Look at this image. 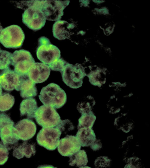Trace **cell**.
<instances>
[{
    "label": "cell",
    "mask_w": 150,
    "mask_h": 168,
    "mask_svg": "<svg viewBox=\"0 0 150 168\" xmlns=\"http://www.w3.org/2000/svg\"><path fill=\"white\" fill-rule=\"evenodd\" d=\"M28 2L22 15V22L29 29L36 31L44 26L46 20L41 10V1Z\"/></svg>",
    "instance_id": "6da1fadb"
},
{
    "label": "cell",
    "mask_w": 150,
    "mask_h": 168,
    "mask_svg": "<svg viewBox=\"0 0 150 168\" xmlns=\"http://www.w3.org/2000/svg\"><path fill=\"white\" fill-rule=\"evenodd\" d=\"M38 97L44 105L56 109L62 107L67 100V95L64 90L54 83H50L42 88Z\"/></svg>",
    "instance_id": "7a4b0ae2"
},
{
    "label": "cell",
    "mask_w": 150,
    "mask_h": 168,
    "mask_svg": "<svg viewBox=\"0 0 150 168\" xmlns=\"http://www.w3.org/2000/svg\"><path fill=\"white\" fill-rule=\"evenodd\" d=\"M14 125L8 115L4 113L0 114V146L8 150L15 148L20 139Z\"/></svg>",
    "instance_id": "3957f363"
},
{
    "label": "cell",
    "mask_w": 150,
    "mask_h": 168,
    "mask_svg": "<svg viewBox=\"0 0 150 168\" xmlns=\"http://www.w3.org/2000/svg\"><path fill=\"white\" fill-rule=\"evenodd\" d=\"M25 38L21 28L12 25L3 29L0 34V42L6 48H18L22 46Z\"/></svg>",
    "instance_id": "277c9868"
},
{
    "label": "cell",
    "mask_w": 150,
    "mask_h": 168,
    "mask_svg": "<svg viewBox=\"0 0 150 168\" xmlns=\"http://www.w3.org/2000/svg\"><path fill=\"white\" fill-rule=\"evenodd\" d=\"M61 74L64 82L73 89L81 87L83 78L86 75L84 67L81 64L73 65L68 62Z\"/></svg>",
    "instance_id": "5b68a950"
},
{
    "label": "cell",
    "mask_w": 150,
    "mask_h": 168,
    "mask_svg": "<svg viewBox=\"0 0 150 168\" xmlns=\"http://www.w3.org/2000/svg\"><path fill=\"white\" fill-rule=\"evenodd\" d=\"M36 54L38 59L47 65L60 58L61 52L56 46L51 44L49 39L45 36L40 38Z\"/></svg>",
    "instance_id": "8992f818"
},
{
    "label": "cell",
    "mask_w": 150,
    "mask_h": 168,
    "mask_svg": "<svg viewBox=\"0 0 150 168\" xmlns=\"http://www.w3.org/2000/svg\"><path fill=\"white\" fill-rule=\"evenodd\" d=\"M35 118L37 124L42 127H55L61 120L54 108L44 105L38 108Z\"/></svg>",
    "instance_id": "52a82bcc"
},
{
    "label": "cell",
    "mask_w": 150,
    "mask_h": 168,
    "mask_svg": "<svg viewBox=\"0 0 150 168\" xmlns=\"http://www.w3.org/2000/svg\"><path fill=\"white\" fill-rule=\"evenodd\" d=\"M35 62L31 53L27 50H16L12 54L11 64L14 67V71L20 75L28 74Z\"/></svg>",
    "instance_id": "ba28073f"
},
{
    "label": "cell",
    "mask_w": 150,
    "mask_h": 168,
    "mask_svg": "<svg viewBox=\"0 0 150 168\" xmlns=\"http://www.w3.org/2000/svg\"><path fill=\"white\" fill-rule=\"evenodd\" d=\"M61 133L56 127H42L37 134V143L47 150H54L59 144Z\"/></svg>",
    "instance_id": "9c48e42d"
},
{
    "label": "cell",
    "mask_w": 150,
    "mask_h": 168,
    "mask_svg": "<svg viewBox=\"0 0 150 168\" xmlns=\"http://www.w3.org/2000/svg\"><path fill=\"white\" fill-rule=\"evenodd\" d=\"M69 1L41 0V10L46 20H59L64 15L63 10L69 5Z\"/></svg>",
    "instance_id": "30bf717a"
},
{
    "label": "cell",
    "mask_w": 150,
    "mask_h": 168,
    "mask_svg": "<svg viewBox=\"0 0 150 168\" xmlns=\"http://www.w3.org/2000/svg\"><path fill=\"white\" fill-rule=\"evenodd\" d=\"M81 147L76 136L67 135L59 140L57 150L62 155L69 157L80 150Z\"/></svg>",
    "instance_id": "8fae6325"
},
{
    "label": "cell",
    "mask_w": 150,
    "mask_h": 168,
    "mask_svg": "<svg viewBox=\"0 0 150 168\" xmlns=\"http://www.w3.org/2000/svg\"><path fill=\"white\" fill-rule=\"evenodd\" d=\"M21 75L9 67L0 73V85L4 90L11 91L17 90L19 85Z\"/></svg>",
    "instance_id": "7c38bea8"
},
{
    "label": "cell",
    "mask_w": 150,
    "mask_h": 168,
    "mask_svg": "<svg viewBox=\"0 0 150 168\" xmlns=\"http://www.w3.org/2000/svg\"><path fill=\"white\" fill-rule=\"evenodd\" d=\"M50 69L48 65L42 63L35 62L28 71L29 79L35 83L44 82L49 78Z\"/></svg>",
    "instance_id": "4fadbf2b"
},
{
    "label": "cell",
    "mask_w": 150,
    "mask_h": 168,
    "mask_svg": "<svg viewBox=\"0 0 150 168\" xmlns=\"http://www.w3.org/2000/svg\"><path fill=\"white\" fill-rule=\"evenodd\" d=\"M14 127L20 139L26 141L35 135L37 127L35 123L28 118L24 119L18 121Z\"/></svg>",
    "instance_id": "5bb4252c"
},
{
    "label": "cell",
    "mask_w": 150,
    "mask_h": 168,
    "mask_svg": "<svg viewBox=\"0 0 150 168\" xmlns=\"http://www.w3.org/2000/svg\"><path fill=\"white\" fill-rule=\"evenodd\" d=\"M16 91H20V95L23 98H32L37 95L35 83L29 79L28 74L21 75L19 85Z\"/></svg>",
    "instance_id": "9a60e30c"
},
{
    "label": "cell",
    "mask_w": 150,
    "mask_h": 168,
    "mask_svg": "<svg viewBox=\"0 0 150 168\" xmlns=\"http://www.w3.org/2000/svg\"><path fill=\"white\" fill-rule=\"evenodd\" d=\"M74 27V24L72 23H69L64 20L57 21L52 27L53 36L60 40H64L69 37L70 31Z\"/></svg>",
    "instance_id": "2e32d148"
},
{
    "label": "cell",
    "mask_w": 150,
    "mask_h": 168,
    "mask_svg": "<svg viewBox=\"0 0 150 168\" xmlns=\"http://www.w3.org/2000/svg\"><path fill=\"white\" fill-rule=\"evenodd\" d=\"M38 108L35 99L30 98L24 99L22 101L20 106L21 116H25L28 119L34 118Z\"/></svg>",
    "instance_id": "e0dca14e"
},
{
    "label": "cell",
    "mask_w": 150,
    "mask_h": 168,
    "mask_svg": "<svg viewBox=\"0 0 150 168\" xmlns=\"http://www.w3.org/2000/svg\"><path fill=\"white\" fill-rule=\"evenodd\" d=\"M36 153L35 144L26 141L15 148L13 155L18 159L23 158L25 156L29 158L35 155Z\"/></svg>",
    "instance_id": "ac0fdd59"
},
{
    "label": "cell",
    "mask_w": 150,
    "mask_h": 168,
    "mask_svg": "<svg viewBox=\"0 0 150 168\" xmlns=\"http://www.w3.org/2000/svg\"><path fill=\"white\" fill-rule=\"evenodd\" d=\"M76 136L82 147L90 146L96 139L92 128L83 127L78 129Z\"/></svg>",
    "instance_id": "d6986e66"
},
{
    "label": "cell",
    "mask_w": 150,
    "mask_h": 168,
    "mask_svg": "<svg viewBox=\"0 0 150 168\" xmlns=\"http://www.w3.org/2000/svg\"><path fill=\"white\" fill-rule=\"evenodd\" d=\"M69 157V164L71 166L83 167L88 162L86 152L83 150H79Z\"/></svg>",
    "instance_id": "ffe728a7"
},
{
    "label": "cell",
    "mask_w": 150,
    "mask_h": 168,
    "mask_svg": "<svg viewBox=\"0 0 150 168\" xmlns=\"http://www.w3.org/2000/svg\"><path fill=\"white\" fill-rule=\"evenodd\" d=\"M114 125L119 130L125 133L131 130L134 127L133 121L125 115L116 118L114 122Z\"/></svg>",
    "instance_id": "44dd1931"
},
{
    "label": "cell",
    "mask_w": 150,
    "mask_h": 168,
    "mask_svg": "<svg viewBox=\"0 0 150 168\" xmlns=\"http://www.w3.org/2000/svg\"><path fill=\"white\" fill-rule=\"evenodd\" d=\"M96 119V116L92 111L81 114L78 120V129L83 127L92 128Z\"/></svg>",
    "instance_id": "7402d4cb"
},
{
    "label": "cell",
    "mask_w": 150,
    "mask_h": 168,
    "mask_svg": "<svg viewBox=\"0 0 150 168\" xmlns=\"http://www.w3.org/2000/svg\"><path fill=\"white\" fill-rule=\"evenodd\" d=\"M14 102L13 96L8 93H2L0 95V111L8 110L13 106Z\"/></svg>",
    "instance_id": "603a6c76"
},
{
    "label": "cell",
    "mask_w": 150,
    "mask_h": 168,
    "mask_svg": "<svg viewBox=\"0 0 150 168\" xmlns=\"http://www.w3.org/2000/svg\"><path fill=\"white\" fill-rule=\"evenodd\" d=\"M86 75L89 78L90 82L94 85H100L105 81V76L103 71L97 69L91 71Z\"/></svg>",
    "instance_id": "cb8c5ba5"
},
{
    "label": "cell",
    "mask_w": 150,
    "mask_h": 168,
    "mask_svg": "<svg viewBox=\"0 0 150 168\" xmlns=\"http://www.w3.org/2000/svg\"><path fill=\"white\" fill-rule=\"evenodd\" d=\"M95 104L94 100L91 98L88 97L85 100L78 103L77 109L81 114L88 113L91 111Z\"/></svg>",
    "instance_id": "d4e9b609"
},
{
    "label": "cell",
    "mask_w": 150,
    "mask_h": 168,
    "mask_svg": "<svg viewBox=\"0 0 150 168\" xmlns=\"http://www.w3.org/2000/svg\"><path fill=\"white\" fill-rule=\"evenodd\" d=\"M12 54L0 48V70L9 68L11 64Z\"/></svg>",
    "instance_id": "484cf974"
},
{
    "label": "cell",
    "mask_w": 150,
    "mask_h": 168,
    "mask_svg": "<svg viewBox=\"0 0 150 168\" xmlns=\"http://www.w3.org/2000/svg\"><path fill=\"white\" fill-rule=\"evenodd\" d=\"M61 132L66 134L67 132L74 129V126L71 121L67 119L61 120L57 125L55 127Z\"/></svg>",
    "instance_id": "4316f807"
},
{
    "label": "cell",
    "mask_w": 150,
    "mask_h": 168,
    "mask_svg": "<svg viewBox=\"0 0 150 168\" xmlns=\"http://www.w3.org/2000/svg\"><path fill=\"white\" fill-rule=\"evenodd\" d=\"M67 62L62 58H59L48 65L50 69L52 71H59L62 73Z\"/></svg>",
    "instance_id": "83f0119b"
},
{
    "label": "cell",
    "mask_w": 150,
    "mask_h": 168,
    "mask_svg": "<svg viewBox=\"0 0 150 168\" xmlns=\"http://www.w3.org/2000/svg\"><path fill=\"white\" fill-rule=\"evenodd\" d=\"M111 160L107 156H100L97 158L94 162V165L97 168H106L110 166Z\"/></svg>",
    "instance_id": "f1b7e54d"
},
{
    "label": "cell",
    "mask_w": 150,
    "mask_h": 168,
    "mask_svg": "<svg viewBox=\"0 0 150 168\" xmlns=\"http://www.w3.org/2000/svg\"><path fill=\"white\" fill-rule=\"evenodd\" d=\"M8 150L6 148L0 146V165L4 164L8 160Z\"/></svg>",
    "instance_id": "f546056e"
},
{
    "label": "cell",
    "mask_w": 150,
    "mask_h": 168,
    "mask_svg": "<svg viewBox=\"0 0 150 168\" xmlns=\"http://www.w3.org/2000/svg\"><path fill=\"white\" fill-rule=\"evenodd\" d=\"M92 150L96 151L102 147V144L100 139H96L90 146Z\"/></svg>",
    "instance_id": "4dcf8cb0"
},
{
    "label": "cell",
    "mask_w": 150,
    "mask_h": 168,
    "mask_svg": "<svg viewBox=\"0 0 150 168\" xmlns=\"http://www.w3.org/2000/svg\"><path fill=\"white\" fill-rule=\"evenodd\" d=\"M97 10L98 12L101 14H108V12L107 9L105 7L97 9Z\"/></svg>",
    "instance_id": "1f68e13d"
},
{
    "label": "cell",
    "mask_w": 150,
    "mask_h": 168,
    "mask_svg": "<svg viewBox=\"0 0 150 168\" xmlns=\"http://www.w3.org/2000/svg\"><path fill=\"white\" fill-rule=\"evenodd\" d=\"M52 167V168H54L55 167H53L52 165H43L40 166V167Z\"/></svg>",
    "instance_id": "d6a6232c"
},
{
    "label": "cell",
    "mask_w": 150,
    "mask_h": 168,
    "mask_svg": "<svg viewBox=\"0 0 150 168\" xmlns=\"http://www.w3.org/2000/svg\"><path fill=\"white\" fill-rule=\"evenodd\" d=\"M93 2L97 4H100L103 3L104 1H103L94 0L93 1Z\"/></svg>",
    "instance_id": "836d02e7"
},
{
    "label": "cell",
    "mask_w": 150,
    "mask_h": 168,
    "mask_svg": "<svg viewBox=\"0 0 150 168\" xmlns=\"http://www.w3.org/2000/svg\"><path fill=\"white\" fill-rule=\"evenodd\" d=\"M2 29H3V27L1 26V23L0 22V34Z\"/></svg>",
    "instance_id": "e575fe53"
},
{
    "label": "cell",
    "mask_w": 150,
    "mask_h": 168,
    "mask_svg": "<svg viewBox=\"0 0 150 168\" xmlns=\"http://www.w3.org/2000/svg\"><path fill=\"white\" fill-rule=\"evenodd\" d=\"M2 88L1 85H0V95L2 94Z\"/></svg>",
    "instance_id": "d590c367"
}]
</instances>
